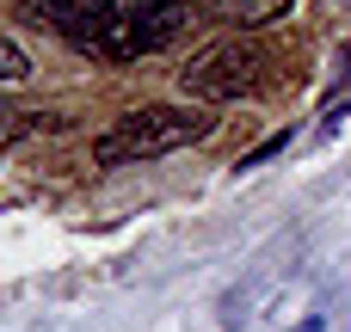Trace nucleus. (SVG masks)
<instances>
[{
  "mask_svg": "<svg viewBox=\"0 0 351 332\" xmlns=\"http://www.w3.org/2000/svg\"><path fill=\"white\" fill-rule=\"evenodd\" d=\"M222 18H234V25H271V18H284L290 12V0H210Z\"/></svg>",
  "mask_w": 351,
  "mask_h": 332,
  "instance_id": "obj_3",
  "label": "nucleus"
},
{
  "mask_svg": "<svg viewBox=\"0 0 351 332\" xmlns=\"http://www.w3.org/2000/svg\"><path fill=\"white\" fill-rule=\"evenodd\" d=\"M210 129H216V117L204 105H142L93 142V160L99 166H142V160H160V154L204 142Z\"/></svg>",
  "mask_w": 351,
  "mask_h": 332,
  "instance_id": "obj_1",
  "label": "nucleus"
},
{
  "mask_svg": "<svg viewBox=\"0 0 351 332\" xmlns=\"http://www.w3.org/2000/svg\"><path fill=\"white\" fill-rule=\"evenodd\" d=\"M259 80H265V49L247 37H216L179 68V86L204 105H234V99L259 92Z\"/></svg>",
  "mask_w": 351,
  "mask_h": 332,
  "instance_id": "obj_2",
  "label": "nucleus"
},
{
  "mask_svg": "<svg viewBox=\"0 0 351 332\" xmlns=\"http://www.w3.org/2000/svg\"><path fill=\"white\" fill-rule=\"evenodd\" d=\"M296 332H321V320H302V327H296Z\"/></svg>",
  "mask_w": 351,
  "mask_h": 332,
  "instance_id": "obj_5",
  "label": "nucleus"
},
{
  "mask_svg": "<svg viewBox=\"0 0 351 332\" xmlns=\"http://www.w3.org/2000/svg\"><path fill=\"white\" fill-rule=\"evenodd\" d=\"M346 117H351V105H346Z\"/></svg>",
  "mask_w": 351,
  "mask_h": 332,
  "instance_id": "obj_6",
  "label": "nucleus"
},
{
  "mask_svg": "<svg viewBox=\"0 0 351 332\" xmlns=\"http://www.w3.org/2000/svg\"><path fill=\"white\" fill-rule=\"evenodd\" d=\"M19 80H31V55L12 37H0V86H19Z\"/></svg>",
  "mask_w": 351,
  "mask_h": 332,
  "instance_id": "obj_4",
  "label": "nucleus"
}]
</instances>
